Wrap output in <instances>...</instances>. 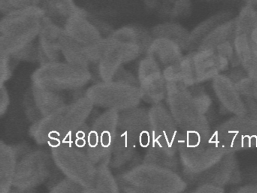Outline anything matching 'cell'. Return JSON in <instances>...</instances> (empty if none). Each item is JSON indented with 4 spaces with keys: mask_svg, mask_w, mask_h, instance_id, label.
Listing matches in <instances>:
<instances>
[{
    "mask_svg": "<svg viewBox=\"0 0 257 193\" xmlns=\"http://www.w3.org/2000/svg\"><path fill=\"white\" fill-rule=\"evenodd\" d=\"M152 39L150 32L136 26L117 29L105 38L103 54L98 63L102 81H112L124 64L146 53Z\"/></svg>",
    "mask_w": 257,
    "mask_h": 193,
    "instance_id": "obj_1",
    "label": "cell"
},
{
    "mask_svg": "<svg viewBox=\"0 0 257 193\" xmlns=\"http://www.w3.org/2000/svg\"><path fill=\"white\" fill-rule=\"evenodd\" d=\"M94 107L85 95L81 96L34 122L30 128V136L39 145L52 147L61 144L70 133L85 123Z\"/></svg>",
    "mask_w": 257,
    "mask_h": 193,
    "instance_id": "obj_2",
    "label": "cell"
},
{
    "mask_svg": "<svg viewBox=\"0 0 257 193\" xmlns=\"http://www.w3.org/2000/svg\"><path fill=\"white\" fill-rule=\"evenodd\" d=\"M230 60L216 50L197 49L183 56L177 63L165 67L164 76L167 81H177L187 87L213 80L220 75Z\"/></svg>",
    "mask_w": 257,
    "mask_h": 193,
    "instance_id": "obj_3",
    "label": "cell"
},
{
    "mask_svg": "<svg viewBox=\"0 0 257 193\" xmlns=\"http://www.w3.org/2000/svg\"><path fill=\"white\" fill-rule=\"evenodd\" d=\"M189 87L177 81H167L166 99L168 110L179 128L189 138L210 140V126Z\"/></svg>",
    "mask_w": 257,
    "mask_h": 193,
    "instance_id": "obj_4",
    "label": "cell"
},
{
    "mask_svg": "<svg viewBox=\"0 0 257 193\" xmlns=\"http://www.w3.org/2000/svg\"><path fill=\"white\" fill-rule=\"evenodd\" d=\"M46 12L41 6L3 15L0 53L14 55L38 38Z\"/></svg>",
    "mask_w": 257,
    "mask_h": 193,
    "instance_id": "obj_5",
    "label": "cell"
},
{
    "mask_svg": "<svg viewBox=\"0 0 257 193\" xmlns=\"http://www.w3.org/2000/svg\"><path fill=\"white\" fill-rule=\"evenodd\" d=\"M118 181L125 192L177 193L186 188L174 170L144 162L120 175Z\"/></svg>",
    "mask_w": 257,
    "mask_h": 193,
    "instance_id": "obj_6",
    "label": "cell"
},
{
    "mask_svg": "<svg viewBox=\"0 0 257 193\" xmlns=\"http://www.w3.org/2000/svg\"><path fill=\"white\" fill-rule=\"evenodd\" d=\"M91 79V74L88 69L62 61L40 65L31 77L34 85L59 92L81 88Z\"/></svg>",
    "mask_w": 257,
    "mask_h": 193,
    "instance_id": "obj_7",
    "label": "cell"
},
{
    "mask_svg": "<svg viewBox=\"0 0 257 193\" xmlns=\"http://www.w3.org/2000/svg\"><path fill=\"white\" fill-rule=\"evenodd\" d=\"M226 155L210 139L208 141L188 138L183 133L178 137L179 160L189 176H197L212 170Z\"/></svg>",
    "mask_w": 257,
    "mask_h": 193,
    "instance_id": "obj_8",
    "label": "cell"
},
{
    "mask_svg": "<svg viewBox=\"0 0 257 193\" xmlns=\"http://www.w3.org/2000/svg\"><path fill=\"white\" fill-rule=\"evenodd\" d=\"M54 164L69 179L85 187V192H96L94 188L97 165L86 152L67 144L50 147Z\"/></svg>",
    "mask_w": 257,
    "mask_h": 193,
    "instance_id": "obj_9",
    "label": "cell"
},
{
    "mask_svg": "<svg viewBox=\"0 0 257 193\" xmlns=\"http://www.w3.org/2000/svg\"><path fill=\"white\" fill-rule=\"evenodd\" d=\"M212 140L226 154L257 146L256 119L234 116L219 125Z\"/></svg>",
    "mask_w": 257,
    "mask_h": 193,
    "instance_id": "obj_10",
    "label": "cell"
},
{
    "mask_svg": "<svg viewBox=\"0 0 257 193\" xmlns=\"http://www.w3.org/2000/svg\"><path fill=\"white\" fill-rule=\"evenodd\" d=\"M85 96L94 107L118 112L138 107L143 100L138 86L114 81H102L91 86L85 92Z\"/></svg>",
    "mask_w": 257,
    "mask_h": 193,
    "instance_id": "obj_11",
    "label": "cell"
},
{
    "mask_svg": "<svg viewBox=\"0 0 257 193\" xmlns=\"http://www.w3.org/2000/svg\"><path fill=\"white\" fill-rule=\"evenodd\" d=\"M119 113L117 110H106L90 128L87 154L96 165L100 163L109 164V156L118 131Z\"/></svg>",
    "mask_w": 257,
    "mask_h": 193,
    "instance_id": "obj_12",
    "label": "cell"
},
{
    "mask_svg": "<svg viewBox=\"0 0 257 193\" xmlns=\"http://www.w3.org/2000/svg\"><path fill=\"white\" fill-rule=\"evenodd\" d=\"M52 155L43 150L27 152L19 160L13 188L19 191H28L46 182L52 171Z\"/></svg>",
    "mask_w": 257,
    "mask_h": 193,
    "instance_id": "obj_13",
    "label": "cell"
},
{
    "mask_svg": "<svg viewBox=\"0 0 257 193\" xmlns=\"http://www.w3.org/2000/svg\"><path fill=\"white\" fill-rule=\"evenodd\" d=\"M63 27L67 36L85 48L90 63H98L103 54L105 38L87 12L82 9L72 15Z\"/></svg>",
    "mask_w": 257,
    "mask_h": 193,
    "instance_id": "obj_14",
    "label": "cell"
},
{
    "mask_svg": "<svg viewBox=\"0 0 257 193\" xmlns=\"http://www.w3.org/2000/svg\"><path fill=\"white\" fill-rule=\"evenodd\" d=\"M160 66L147 55L138 64V84L142 99L152 105L159 104L166 96L167 82Z\"/></svg>",
    "mask_w": 257,
    "mask_h": 193,
    "instance_id": "obj_15",
    "label": "cell"
},
{
    "mask_svg": "<svg viewBox=\"0 0 257 193\" xmlns=\"http://www.w3.org/2000/svg\"><path fill=\"white\" fill-rule=\"evenodd\" d=\"M118 130L126 133L140 146L147 149L153 139L149 109L134 107L120 112Z\"/></svg>",
    "mask_w": 257,
    "mask_h": 193,
    "instance_id": "obj_16",
    "label": "cell"
},
{
    "mask_svg": "<svg viewBox=\"0 0 257 193\" xmlns=\"http://www.w3.org/2000/svg\"><path fill=\"white\" fill-rule=\"evenodd\" d=\"M153 139L152 141L168 146H178V125L168 108L156 104L149 109ZM151 141V142H152Z\"/></svg>",
    "mask_w": 257,
    "mask_h": 193,
    "instance_id": "obj_17",
    "label": "cell"
},
{
    "mask_svg": "<svg viewBox=\"0 0 257 193\" xmlns=\"http://www.w3.org/2000/svg\"><path fill=\"white\" fill-rule=\"evenodd\" d=\"M64 27L45 16L38 36L39 61L40 65L50 62L61 61V42Z\"/></svg>",
    "mask_w": 257,
    "mask_h": 193,
    "instance_id": "obj_18",
    "label": "cell"
},
{
    "mask_svg": "<svg viewBox=\"0 0 257 193\" xmlns=\"http://www.w3.org/2000/svg\"><path fill=\"white\" fill-rule=\"evenodd\" d=\"M213 87L216 98L222 106L234 116H246V101L236 88L229 76L219 75L213 79Z\"/></svg>",
    "mask_w": 257,
    "mask_h": 193,
    "instance_id": "obj_19",
    "label": "cell"
},
{
    "mask_svg": "<svg viewBox=\"0 0 257 193\" xmlns=\"http://www.w3.org/2000/svg\"><path fill=\"white\" fill-rule=\"evenodd\" d=\"M183 48L174 41L163 37L153 38L146 55L154 59L161 66L168 67L177 63L183 56Z\"/></svg>",
    "mask_w": 257,
    "mask_h": 193,
    "instance_id": "obj_20",
    "label": "cell"
},
{
    "mask_svg": "<svg viewBox=\"0 0 257 193\" xmlns=\"http://www.w3.org/2000/svg\"><path fill=\"white\" fill-rule=\"evenodd\" d=\"M19 151L16 146L0 143V193L10 192L19 162Z\"/></svg>",
    "mask_w": 257,
    "mask_h": 193,
    "instance_id": "obj_21",
    "label": "cell"
},
{
    "mask_svg": "<svg viewBox=\"0 0 257 193\" xmlns=\"http://www.w3.org/2000/svg\"><path fill=\"white\" fill-rule=\"evenodd\" d=\"M30 96L42 118L58 111L67 104L59 91L34 84H32Z\"/></svg>",
    "mask_w": 257,
    "mask_h": 193,
    "instance_id": "obj_22",
    "label": "cell"
},
{
    "mask_svg": "<svg viewBox=\"0 0 257 193\" xmlns=\"http://www.w3.org/2000/svg\"><path fill=\"white\" fill-rule=\"evenodd\" d=\"M137 144L126 133L118 130L109 156L111 168L118 169L129 164L136 154Z\"/></svg>",
    "mask_w": 257,
    "mask_h": 193,
    "instance_id": "obj_23",
    "label": "cell"
},
{
    "mask_svg": "<svg viewBox=\"0 0 257 193\" xmlns=\"http://www.w3.org/2000/svg\"><path fill=\"white\" fill-rule=\"evenodd\" d=\"M143 162L175 170L178 164V146H168L152 141Z\"/></svg>",
    "mask_w": 257,
    "mask_h": 193,
    "instance_id": "obj_24",
    "label": "cell"
},
{
    "mask_svg": "<svg viewBox=\"0 0 257 193\" xmlns=\"http://www.w3.org/2000/svg\"><path fill=\"white\" fill-rule=\"evenodd\" d=\"M150 33L153 38H167L178 43L183 50L189 48L190 32L177 23L165 22L157 24L152 28Z\"/></svg>",
    "mask_w": 257,
    "mask_h": 193,
    "instance_id": "obj_25",
    "label": "cell"
},
{
    "mask_svg": "<svg viewBox=\"0 0 257 193\" xmlns=\"http://www.w3.org/2000/svg\"><path fill=\"white\" fill-rule=\"evenodd\" d=\"M61 54L65 62L73 66L88 69L91 63L85 48L67 36L65 30L61 42Z\"/></svg>",
    "mask_w": 257,
    "mask_h": 193,
    "instance_id": "obj_26",
    "label": "cell"
},
{
    "mask_svg": "<svg viewBox=\"0 0 257 193\" xmlns=\"http://www.w3.org/2000/svg\"><path fill=\"white\" fill-rule=\"evenodd\" d=\"M232 13L228 11H224V12H219L215 15H212L210 18H207L204 21L198 24L195 27L189 34V48L192 47L198 48L201 41L203 38L212 30L214 28L217 24L228 18H232ZM195 48V49H196Z\"/></svg>",
    "mask_w": 257,
    "mask_h": 193,
    "instance_id": "obj_27",
    "label": "cell"
},
{
    "mask_svg": "<svg viewBox=\"0 0 257 193\" xmlns=\"http://www.w3.org/2000/svg\"><path fill=\"white\" fill-rule=\"evenodd\" d=\"M43 8L46 16L52 20L61 18L64 22L72 15L82 10L73 0H43Z\"/></svg>",
    "mask_w": 257,
    "mask_h": 193,
    "instance_id": "obj_28",
    "label": "cell"
},
{
    "mask_svg": "<svg viewBox=\"0 0 257 193\" xmlns=\"http://www.w3.org/2000/svg\"><path fill=\"white\" fill-rule=\"evenodd\" d=\"M94 188L96 192H120L118 179L114 176L108 163H100L97 165Z\"/></svg>",
    "mask_w": 257,
    "mask_h": 193,
    "instance_id": "obj_29",
    "label": "cell"
},
{
    "mask_svg": "<svg viewBox=\"0 0 257 193\" xmlns=\"http://www.w3.org/2000/svg\"><path fill=\"white\" fill-rule=\"evenodd\" d=\"M90 128L86 123L75 129L69 134L64 143L61 144H67L76 149L87 152L89 140Z\"/></svg>",
    "mask_w": 257,
    "mask_h": 193,
    "instance_id": "obj_30",
    "label": "cell"
},
{
    "mask_svg": "<svg viewBox=\"0 0 257 193\" xmlns=\"http://www.w3.org/2000/svg\"><path fill=\"white\" fill-rule=\"evenodd\" d=\"M43 0H0V11L3 15L41 6Z\"/></svg>",
    "mask_w": 257,
    "mask_h": 193,
    "instance_id": "obj_31",
    "label": "cell"
},
{
    "mask_svg": "<svg viewBox=\"0 0 257 193\" xmlns=\"http://www.w3.org/2000/svg\"><path fill=\"white\" fill-rule=\"evenodd\" d=\"M85 187L67 177L55 184L50 190L51 192L55 193L85 192Z\"/></svg>",
    "mask_w": 257,
    "mask_h": 193,
    "instance_id": "obj_32",
    "label": "cell"
},
{
    "mask_svg": "<svg viewBox=\"0 0 257 193\" xmlns=\"http://www.w3.org/2000/svg\"><path fill=\"white\" fill-rule=\"evenodd\" d=\"M11 56L4 53H0V85L5 84L12 75L10 67Z\"/></svg>",
    "mask_w": 257,
    "mask_h": 193,
    "instance_id": "obj_33",
    "label": "cell"
},
{
    "mask_svg": "<svg viewBox=\"0 0 257 193\" xmlns=\"http://www.w3.org/2000/svg\"><path fill=\"white\" fill-rule=\"evenodd\" d=\"M112 81L124 83V84H132V85L139 87L138 78L135 77V75H132L130 72L126 70V69H124L123 67H121V69L117 72Z\"/></svg>",
    "mask_w": 257,
    "mask_h": 193,
    "instance_id": "obj_34",
    "label": "cell"
},
{
    "mask_svg": "<svg viewBox=\"0 0 257 193\" xmlns=\"http://www.w3.org/2000/svg\"><path fill=\"white\" fill-rule=\"evenodd\" d=\"M10 105V96L4 84L0 85V115L4 116Z\"/></svg>",
    "mask_w": 257,
    "mask_h": 193,
    "instance_id": "obj_35",
    "label": "cell"
},
{
    "mask_svg": "<svg viewBox=\"0 0 257 193\" xmlns=\"http://www.w3.org/2000/svg\"><path fill=\"white\" fill-rule=\"evenodd\" d=\"M223 191L222 187L210 183H204L198 187V189L196 190V191H199V192H222Z\"/></svg>",
    "mask_w": 257,
    "mask_h": 193,
    "instance_id": "obj_36",
    "label": "cell"
},
{
    "mask_svg": "<svg viewBox=\"0 0 257 193\" xmlns=\"http://www.w3.org/2000/svg\"><path fill=\"white\" fill-rule=\"evenodd\" d=\"M249 75L252 78V98L257 103V70Z\"/></svg>",
    "mask_w": 257,
    "mask_h": 193,
    "instance_id": "obj_37",
    "label": "cell"
},
{
    "mask_svg": "<svg viewBox=\"0 0 257 193\" xmlns=\"http://www.w3.org/2000/svg\"><path fill=\"white\" fill-rule=\"evenodd\" d=\"M207 1H211V0H207Z\"/></svg>",
    "mask_w": 257,
    "mask_h": 193,
    "instance_id": "obj_38",
    "label": "cell"
},
{
    "mask_svg": "<svg viewBox=\"0 0 257 193\" xmlns=\"http://www.w3.org/2000/svg\"><path fill=\"white\" fill-rule=\"evenodd\" d=\"M256 122H257V119H256Z\"/></svg>",
    "mask_w": 257,
    "mask_h": 193,
    "instance_id": "obj_39",
    "label": "cell"
}]
</instances>
